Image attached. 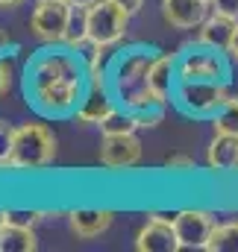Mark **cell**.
I'll list each match as a JSON object with an SVG mask.
<instances>
[{"label":"cell","mask_w":238,"mask_h":252,"mask_svg":"<svg viewBox=\"0 0 238 252\" xmlns=\"http://www.w3.org/2000/svg\"><path fill=\"white\" fill-rule=\"evenodd\" d=\"M24 85H27V100L39 115L68 118L77 115L91 85V73L85 59L74 47L47 44L27 62Z\"/></svg>","instance_id":"6da1fadb"},{"label":"cell","mask_w":238,"mask_h":252,"mask_svg":"<svg viewBox=\"0 0 238 252\" xmlns=\"http://www.w3.org/2000/svg\"><path fill=\"white\" fill-rule=\"evenodd\" d=\"M156 59V50L147 47H129L115 56L112 64V91L123 109L141 112L150 106H168L156 91L150 88V64Z\"/></svg>","instance_id":"7a4b0ae2"},{"label":"cell","mask_w":238,"mask_h":252,"mask_svg":"<svg viewBox=\"0 0 238 252\" xmlns=\"http://www.w3.org/2000/svg\"><path fill=\"white\" fill-rule=\"evenodd\" d=\"M56 158V135L44 124L15 126V141L9 153V167L15 170H39Z\"/></svg>","instance_id":"3957f363"},{"label":"cell","mask_w":238,"mask_h":252,"mask_svg":"<svg viewBox=\"0 0 238 252\" xmlns=\"http://www.w3.org/2000/svg\"><path fill=\"white\" fill-rule=\"evenodd\" d=\"M227 82H206V79H179L174 88V103L191 118H215L224 103L230 100Z\"/></svg>","instance_id":"277c9868"},{"label":"cell","mask_w":238,"mask_h":252,"mask_svg":"<svg viewBox=\"0 0 238 252\" xmlns=\"http://www.w3.org/2000/svg\"><path fill=\"white\" fill-rule=\"evenodd\" d=\"M129 12L115 0H94L88 6V38L100 47H115L126 35Z\"/></svg>","instance_id":"5b68a950"},{"label":"cell","mask_w":238,"mask_h":252,"mask_svg":"<svg viewBox=\"0 0 238 252\" xmlns=\"http://www.w3.org/2000/svg\"><path fill=\"white\" fill-rule=\"evenodd\" d=\"M177 79H206V82H227L230 67H227V53L197 44L179 56Z\"/></svg>","instance_id":"8992f818"},{"label":"cell","mask_w":238,"mask_h":252,"mask_svg":"<svg viewBox=\"0 0 238 252\" xmlns=\"http://www.w3.org/2000/svg\"><path fill=\"white\" fill-rule=\"evenodd\" d=\"M71 21V3L68 0H39L30 15V30L44 44H65Z\"/></svg>","instance_id":"52a82bcc"},{"label":"cell","mask_w":238,"mask_h":252,"mask_svg":"<svg viewBox=\"0 0 238 252\" xmlns=\"http://www.w3.org/2000/svg\"><path fill=\"white\" fill-rule=\"evenodd\" d=\"M218 220L212 211H203V208H182L174 214V229H177L179 238V252L188 250H206L212 232H215Z\"/></svg>","instance_id":"ba28073f"},{"label":"cell","mask_w":238,"mask_h":252,"mask_svg":"<svg viewBox=\"0 0 238 252\" xmlns=\"http://www.w3.org/2000/svg\"><path fill=\"white\" fill-rule=\"evenodd\" d=\"M141 161V141L132 135H103L100 141V164L109 170H129Z\"/></svg>","instance_id":"9c48e42d"},{"label":"cell","mask_w":238,"mask_h":252,"mask_svg":"<svg viewBox=\"0 0 238 252\" xmlns=\"http://www.w3.org/2000/svg\"><path fill=\"white\" fill-rule=\"evenodd\" d=\"M135 250L138 252H179V238L174 229V217H159L150 214V220L141 226L138 238H135Z\"/></svg>","instance_id":"30bf717a"},{"label":"cell","mask_w":238,"mask_h":252,"mask_svg":"<svg viewBox=\"0 0 238 252\" xmlns=\"http://www.w3.org/2000/svg\"><path fill=\"white\" fill-rule=\"evenodd\" d=\"M115 112V97L106 91V82H91L79 109H77V124H103Z\"/></svg>","instance_id":"8fae6325"},{"label":"cell","mask_w":238,"mask_h":252,"mask_svg":"<svg viewBox=\"0 0 238 252\" xmlns=\"http://www.w3.org/2000/svg\"><path fill=\"white\" fill-rule=\"evenodd\" d=\"M162 18L177 30H197L209 18L206 0H162Z\"/></svg>","instance_id":"7c38bea8"},{"label":"cell","mask_w":238,"mask_h":252,"mask_svg":"<svg viewBox=\"0 0 238 252\" xmlns=\"http://www.w3.org/2000/svg\"><path fill=\"white\" fill-rule=\"evenodd\" d=\"M115 214L109 208H77L68 214V226L77 238L82 241H91V238H100L109 226H112Z\"/></svg>","instance_id":"4fadbf2b"},{"label":"cell","mask_w":238,"mask_h":252,"mask_svg":"<svg viewBox=\"0 0 238 252\" xmlns=\"http://www.w3.org/2000/svg\"><path fill=\"white\" fill-rule=\"evenodd\" d=\"M236 27H238V21L212 12V15L197 27V30H200V32H197V44H206V47H215V50H227L230 41H233Z\"/></svg>","instance_id":"5bb4252c"},{"label":"cell","mask_w":238,"mask_h":252,"mask_svg":"<svg viewBox=\"0 0 238 252\" xmlns=\"http://www.w3.org/2000/svg\"><path fill=\"white\" fill-rule=\"evenodd\" d=\"M206 161L212 170H238V135L236 132H215L212 144H209V153H206Z\"/></svg>","instance_id":"9a60e30c"},{"label":"cell","mask_w":238,"mask_h":252,"mask_svg":"<svg viewBox=\"0 0 238 252\" xmlns=\"http://www.w3.org/2000/svg\"><path fill=\"white\" fill-rule=\"evenodd\" d=\"M177 64L179 56L177 53H159L153 64H150V88L156 91V97H162L165 103L171 100L174 88H177Z\"/></svg>","instance_id":"2e32d148"},{"label":"cell","mask_w":238,"mask_h":252,"mask_svg":"<svg viewBox=\"0 0 238 252\" xmlns=\"http://www.w3.org/2000/svg\"><path fill=\"white\" fill-rule=\"evenodd\" d=\"M39 250V238L30 226H15V223H3L0 229V252H36Z\"/></svg>","instance_id":"e0dca14e"},{"label":"cell","mask_w":238,"mask_h":252,"mask_svg":"<svg viewBox=\"0 0 238 252\" xmlns=\"http://www.w3.org/2000/svg\"><path fill=\"white\" fill-rule=\"evenodd\" d=\"M85 38H88V6L71 3V21H68L65 44H68V47H79Z\"/></svg>","instance_id":"ac0fdd59"},{"label":"cell","mask_w":238,"mask_h":252,"mask_svg":"<svg viewBox=\"0 0 238 252\" xmlns=\"http://www.w3.org/2000/svg\"><path fill=\"white\" fill-rule=\"evenodd\" d=\"M206 252H238V220L215 226V232L206 244Z\"/></svg>","instance_id":"d6986e66"},{"label":"cell","mask_w":238,"mask_h":252,"mask_svg":"<svg viewBox=\"0 0 238 252\" xmlns=\"http://www.w3.org/2000/svg\"><path fill=\"white\" fill-rule=\"evenodd\" d=\"M135 129H141L138 121H135V112H129V109H115L103 124H100V132L103 135H132Z\"/></svg>","instance_id":"ffe728a7"},{"label":"cell","mask_w":238,"mask_h":252,"mask_svg":"<svg viewBox=\"0 0 238 252\" xmlns=\"http://www.w3.org/2000/svg\"><path fill=\"white\" fill-rule=\"evenodd\" d=\"M212 126H215V132H236L238 135V94H233L224 103V109L212 118Z\"/></svg>","instance_id":"44dd1931"},{"label":"cell","mask_w":238,"mask_h":252,"mask_svg":"<svg viewBox=\"0 0 238 252\" xmlns=\"http://www.w3.org/2000/svg\"><path fill=\"white\" fill-rule=\"evenodd\" d=\"M12 88H15V59L0 53V103L12 94Z\"/></svg>","instance_id":"7402d4cb"},{"label":"cell","mask_w":238,"mask_h":252,"mask_svg":"<svg viewBox=\"0 0 238 252\" xmlns=\"http://www.w3.org/2000/svg\"><path fill=\"white\" fill-rule=\"evenodd\" d=\"M39 220H44V211H39V208H6V223L33 229Z\"/></svg>","instance_id":"603a6c76"},{"label":"cell","mask_w":238,"mask_h":252,"mask_svg":"<svg viewBox=\"0 0 238 252\" xmlns=\"http://www.w3.org/2000/svg\"><path fill=\"white\" fill-rule=\"evenodd\" d=\"M15 141V126L9 121H0V167H9V153Z\"/></svg>","instance_id":"cb8c5ba5"},{"label":"cell","mask_w":238,"mask_h":252,"mask_svg":"<svg viewBox=\"0 0 238 252\" xmlns=\"http://www.w3.org/2000/svg\"><path fill=\"white\" fill-rule=\"evenodd\" d=\"M162 118H165V106H150V109H141V112H135V121L141 129H153V126L162 124Z\"/></svg>","instance_id":"d4e9b609"},{"label":"cell","mask_w":238,"mask_h":252,"mask_svg":"<svg viewBox=\"0 0 238 252\" xmlns=\"http://www.w3.org/2000/svg\"><path fill=\"white\" fill-rule=\"evenodd\" d=\"M165 167H168V170H177V173L194 170V158H191V156H182V153H174V156L165 158Z\"/></svg>","instance_id":"484cf974"},{"label":"cell","mask_w":238,"mask_h":252,"mask_svg":"<svg viewBox=\"0 0 238 252\" xmlns=\"http://www.w3.org/2000/svg\"><path fill=\"white\" fill-rule=\"evenodd\" d=\"M209 6H212V12H218V15H227V18L238 21V0H212Z\"/></svg>","instance_id":"4316f807"},{"label":"cell","mask_w":238,"mask_h":252,"mask_svg":"<svg viewBox=\"0 0 238 252\" xmlns=\"http://www.w3.org/2000/svg\"><path fill=\"white\" fill-rule=\"evenodd\" d=\"M224 53H227V56H230V59L238 64V27H236V32H233V41H230V47H227Z\"/></svg>","instance_id":"83f0119b"},{"label":"cell","mask_w":238,"mask_h":252,"mask_svg":"<svg viewBox=\"0 0 238 252\" xmlns=\"http://www.w3.org/2000/svg\"><path fill=\"white\" fill-rule=\"evenodd\" d=\"M115 3H118V6H123V9H126L129 15H135V12H138V9L144 6V0H115Z\"/></svg>","instance_id":"f1b7e54d"},{"label":"cell","mask_w":238,"mask_h":252,"mask_svg":"<svg viewBox=\"0 0 238 252\" xmlns=\"http://www.w3.org/2000/svg\"><path fill=\"white\" fill-rule=\"evenodd\" d=\"M6 47H9V32L0 27V50H6Z\"/></svg>","instance_id":"f546056e"},{"label":"cell","mask_w":238,"mask_h":252,"mask_svg":"<svg viewBox=\"0 0 238 252\" xmlns=\"http://www.w3.org/2000/svg\"><path fill=\"white\" fill-rule=\"evenodd\" d=\"M18 3H24V0H0L3 9H12V6H18Z\"/></svg>","instance_id":"4dcf8cb0"},{"label":"cell","mask_w":238,"mask_h":252,"mask_svg":"<svg viewBox=\"0 0 238 252\" xmlns=\"http://www.w3.org/2000/svg\"><path fill=\"white\" fill-rule=\"evenodd\" d=\"M68 3H77V6H91L94 0H68Z\"/></svg>","instance_id":"1f68e13d"},{"label":"cell","mask_w":238,"mask_h":252,"mask_svg":"<svg viewBox=\"0 0 238 252\" xmlns=\"http://www.w3.org/2000/svg\"><path fill=\"white\" fill-rule=\"evenodd\" d=\"M3 223H6V211L0 208V229H3Z\"/></svg>","instance_id":"d6a6232c"},{"label":"cell","mask_w":238,"mask_h":252,"mask_svg":"<svg viewBox=\"0 0 238 252\" xmlns=\"http://www.w3.org/2000/svg\"><path fill=\"white\" fill-rule=\"evenodd\" d=\"M206 3H212V0H206Z\"/></svg>","instance_id":"836d02e7"}]
</instances>
